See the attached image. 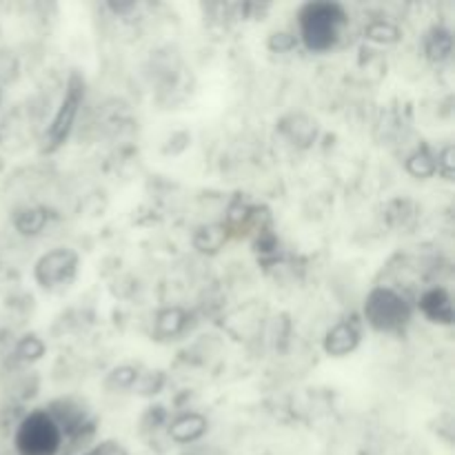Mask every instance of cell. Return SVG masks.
I'll use <instances>...</instances> for the list:
<instances>
[{
	"mask_svg": "<svg viewBox=\"0 0 455 455\" xmlns=\"http://www.w3.org/2000/svg\"><path fill=\"white\" fill-rule=\"evenodd\" d=\"M302 40L311 52H327L347 25V12L338 3H307L298 13Z\"/></svg>",
	"mask_w": 455,
	"mask_h": 455,
	"instance_id": "6da1fadb",
	"label": "cell"
},
{
	"mask_svg": "<svg viewBox=\"0 0 455 455\" xmlns=\"http://www.w3.org/2000/svg\"><path fill=\"white\" fill-rule=\"evenodd\" d=\"M62 434L47 411H36L20 422L16 431L18 455H58Z\"/></svg>",
	"mask_w": 455,
	"mask_h": 455,
	"instance_id": "7a4b0ae2",
	"label": "cell"
},
{
	"mask_svg": "<svg viewBox=\"0 0 455 455\" xmlns=\"http://www.w3.org/2000/svg\"><path fill=\"white\" fill-rule=\"evenodd\" d=\"M364 318L378 331H395L409 323L411 309H409L407 300L394 289L378 287L369 293L367 302H364Z\"/></svg>",
	"mask_w": 455,
	"mask_h": 455,
	"instance_id": "3957f363",
	"label": "cell"
},
{
	"mask_svg": "<svg viewBox=\"0 0 455 455\" xmlns=\"http://www.w3.org/2000/svg\"><path fill=\"white\" fill-rule=\"evenodd\" d=\"M76 269H78V256L71 249H53L44 253L36 265V280L43 287L52 289L69 283L76 275Z\"/></svg>",
	"mask_w": 455,
	"mask_h": 455,
	"instance_id": "277c9868",
	"label": "cell"
},
{
	"mask_svg": "<svg viewBox=\"0 0 455 455\" xmlns=\"http://www.w3.org/2000/svg\"><path fill=\"white\" fill-rule=\"evenodd\" d=\"M84 96V83L80 76H71L69 84H67V93H65V100H62L60 109H58L56 118H53L52 127H49L47 138H49V147H58L65 142V138L69 136L71 132V124H74L76 114H78V107L83 102Z\"/></svg>",
	"mask_w": 455,
	"mask_h": 455,
	"instance_id": "5b68a950",
	"label": "cell"
},
{
	"mask_svg": "<svg viewBox=\"0 0 455 455\" xmlns=\"http://www.w3.org/2000/svg\"><path fill=\"white\" fill-rule=\"evenodd\" d=\"M358 342L360 331L355 327V323H340L324 338V351L329 355H333V358H342V355L351 354L358 347Z\"/></svg>",
	"mask_w": 455,
	"mask_h": 455,
	"instance_id": "8992f818",
	"label": "cell"
},
{
	"mask_svg": "<svg viewBox=\"0 0 455 455\" xmlns=\"http://www.w3.org/2000/svg\"><path fill=\"white\" fill-rule=\"evenodd\" d=\"M420 309L431 323H440V324H451L453 323V307H451V298L444 289H431L427 291L425 296L420 298Z\"/></svg>",
	"mask_w": 455,
	"mask_h": 455,
	"instance_id": "52a82bcc",
	"label": "cell"
},
{
	"mask_svg": "<svg viewBox=\"0 0 455 455\" xmlns=\"http://www.w3.org/2000/svg\"><path fill=\"white\" fill-rule=\"evenodd\" d=\"M204 431H207V420L198 413H187V416L178 418L176 422H172L169 427V435L172 440H176L178 444H189L196 443L198 438H203Z\"/></svg>",
	"mask_w": 455,
	"mask_h": 455,
	"instance_id": "ba28073f",
	"label": "cell"
},
{
	"mask_svg": "<svg viewBox=\"0 0 455 455\" xmlns=\"http://www.w3.org/2000/svg\"><path fill=\"white\" fill-rule=\"evenodd\" d=\"M225 240H227V229L218 225L203 227V229L196 231L194 235V244L204 253H216L218 249H222Z\"/></svg>",
	"mask_w": 455,
	"mask_h": 455,
	"instance_id": "9c48e42d",
	"label": "cell"
},
{
	"mask_svg": "<svg viewBox=\"0 0 455 455\" xmlns=\"http://www.w3.org/2000/svg\"><path fill=\"white\" fill-rule=\"evenodd\" d=\"M451 49H453V38L447 29L431 31V36L427 38V56H429L431 60L435 62L444 60V58H449Z\"/></svg>",
	"mask_w": 455,
	"mask_h": 455,
	"instance_id": "30bf717a",
	"label": "cell"
},
{
	"mask_svg": "<svg viewBox=\"0 0 455 455\" xmlns=\"http://www.w3.org/2000/svg\"><path fill=\"white\" fill-rule=\"evenodd\" d=\"M291 120L293 124H284V132L289 133V138H291V140H296L298 145H302V147H307L309 145L311 140H314L315 138V124L311 123L309 118H305V116H291Z\"/></svg>",
	"mask_w": 455,
	"mask_h": 455,
	"instance_id": "8fae6325",
	"label": "cell"
},
{
	"mask_svg": "<svg viewBox=\"0 0 455 455\" xmlns=\"http://www.w3.org/2000/svg\"><path fill=\"white\" fill-rule=\"evenodd\" d=\"M185 318H187L185 311H180V309L163 311V314L158 315V320H156V331L164 338L176 336V333L185 327Z\"/></svg>",
	"mask_w": 455,
	"mask_h": 455,
	"instance_id": "7c38bea8",
	"label": "cell"
},
{
	"mask_svg": "<svg viewBox=\"0 0 455 455\" xmlns=\"http://www.w3.org/2000/svg\"><path fill=\"white\" fill-rule=\"evenodd\" d=\"M44 222H47V213H44L43 209H25V212H20L16 216L18 231L27 235L38 234L44 227Z\"/></svg>",
	"mask_w": 455,
	"mask_h": 455,
	"instance_id": "4fadbf2b",
	"label": "cell"
},
{
	"mask_svg": "<svg viewBox=\"0 0 455 455\" xmlns=\"http://www.w3.org/2000/svg\"><path fill=\"white\" fill-rule=\"evenodd\" d=\"M407 169H409V173H411V176H416V178L431 176V173L435 172L434 156H431L427 149L416 151V154H413L411 158L407 160Z\"/></svg>",
	"mask_w": 455,
	"mask_h": 455,
	"instance_id": "5bb4252c",
	"label": "cell"
},
{
	"mask_svg": "<svg viewBox=\"0 0 455 455\" xmlns=\"http://www.w3.org/2000/svg\"><path fill=\"white\" fill-rule=\"evenodd\" d=\"M364 34H367L369 40H376V43H395L400 36V31H398V27L389 25V22L376 20L367 27V31H364Z\"/></svg>",
	"mask_w": 455,
	"mask_h": 455,
	"instance_id": "9a60e30c",
	"label": "cell"
},
{
	"mask_svg": "<svg viewBox=\"0 0 455 455\" xmlns=\"http://www.w3.org/2000/svg\"><path fill=\"white\" fill-rule=\"evenodd\" d=\"M138 378V371L132 367H120V369H114V371L109 373V380H107V385L109 387H118V389H127V387H132L133 382H136Z\"/></svg>",
	"mask_w": 455,
	"mask_h": 455,
	"instance_id": "2e32d148",
	"label": "cell"
},
{
	"mask_svg": "<svg viewBox=\"0 0 455 455\" xmlns=\"http://www.w3.org/2000/svg\"><path fill=\"white\" fill-rule=\"evenodd\" d=\"M44 354V345L38 338H25V340L18 345L16 355L20 360H38Z\"/></svg>",
	"mask_w": 455,
	"mask_h": 455,
	"instance_id": "e0dca14e",
	"label": "cell"
},
{
	"mask_svg": "<svg viewBox=\"0 0 455 455\" xmlns=\"http://www.w3.org/2000/svg\"><path fill=\"white\" fill-rule=\"evenodd\" d=\"M435 169H438L444 178L453 176V147H447V149L440 154L438 163H435Z\"/></svg>",
	"mask_w": 455,
	"mask_h": 455,
	"instance_id": "ac0fdd59",
	"label": "cell"
},
{
	"mask_svg": "<svg viewBox=\"0 0 455 455\" xmlns=\"http://www.w3.org/2000/svg\"><path fill=\"white\" fill-rule=\"evenodd\" d=\"M293 44H296V40L289 34H274L269 40V47L274 49V52H289Z\"/></svg>",
	"mask_w": 455,
	"mask_h": 455,
	"instance_id": "d6986e66",
	"label": "cell"
},
{
	"mask_svg": "<svg viewBox=\"0 0 455 455\" xmlns=\"http://www.w3.org/2000/svg\"><path fill=\"white\" fill-rule=\"evenodd\" d=\"M92 455H127V451H124L123 447H120V444H116V443H105V444H100V447H96L93 449V451H89Z\"/></svg>",
	"mask_w": 455,
	"mask_h": 455,
	"instance_id": "ffe728a7",
	"label": "cell"
},
{
	"mask_svg": "<svg viewBox=\"0 0 455 455\" xmlns=\"http://www.w3.org/2000/svg\"><path fill=\"white\" fill-rule=\"evenodd\" d=\"M84 455H92V453H84Z\"/></svg>",
	"mask_w": 455,
	"mask_h": 455,
	"instance_id": "44dd1931",
	"label": "cell"
}]
</instances>
